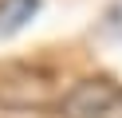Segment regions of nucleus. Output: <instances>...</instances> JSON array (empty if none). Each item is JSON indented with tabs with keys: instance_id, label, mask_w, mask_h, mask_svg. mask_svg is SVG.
<instances>
[{
	"instance_id": "nucleus-3",
	"label": "nucleus",
	"mask_w": 122,
	"mask_h": 118,
	"mask_svg": "<svg viewBox=\"0 0 122 118\" xmlns=\"http://www.w3.org/2000/svg\"><path fill=\"white\" fill-rule=\"evenodd\" d=\"M40 12V0H0V36H16Z\"/></svg>"
},
{
	"instance_id": "nucleus-2",
	"label": "nucleus",
	"mask_w": 122,
	"mask_h": 118,
	"mask_svg": "<svg viewBox=\"0 0 122 118\" xmlns=\"http://www.w3.org/2000/svg\"><path fill=\"white\" fill-rule=\"evenodd\" d=\"M63 118H122V83L110 75H87L59 94Z\"/></svg>"
},
{
	"instance_id": "nucleus-1",
	"label": "nucleus",
	"mask_w": 122,
	"mask_h": 118,
	"mask_svg": "<svg viewBox=\"0 0 122 118\" xmlns=\"http://www.w3.org/2000/svg\"><path fill=\"white\" fill-rule=\"evenodd\" d=\"M55 98V75L32 63H0V106L4 110H43Z\"/></svg>"
}]
</instances>
